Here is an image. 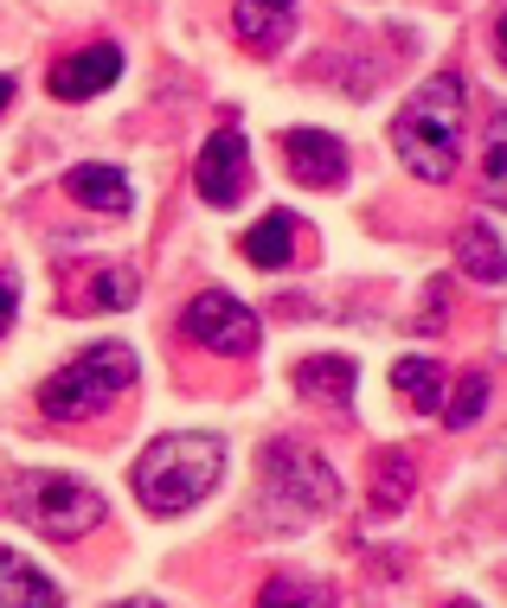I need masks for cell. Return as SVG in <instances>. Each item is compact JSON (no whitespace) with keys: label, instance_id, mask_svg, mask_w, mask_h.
I'll list each match as a JSON object with an SVG mask.
<instances>
[{"label":"cell","instance_id":"cell-1","mask_svg":"<svg viewBox=\"0 0 507 608\" xmlns=\"http://www.w3.org/2000/svg\"><path fill=\"white\" fill-rule=\"evenodd\" d=\"M462 116H469V91L457 71H437L405 96V109L392 116V147L417 180L444 187L462 160Z\"/></svg>","mask_w":507,"mask_h":608},{"label":"cell","instance_id":"cell-2","mask_svg":"<svg viewBox=\"0 0 507 608\" xmlns=\"http://www.w3.org/2000/svg\"><path fill=\"white\" fill-rule=\"evenodd\" d=\"M219 474H225V436L174 429V436H161V442L142 449V462H135V500L154 518H180L219 487Z\"/></svg>","mask_w":507,"mask_h":608},{"label":"cell","instance_id":"cell-3","mask_svg":"<svg viewBox=\"0 0 507 608\" xmlns=\"http://www.w3.org/2000/svg\"><path fill=\"white\" fill-rule=\"evenodd\" d=\"M341 506V480L328 468L321 449H308L303 436H276L263 449V493H257V518L270 532H303L315 513Z\"/></svg>","mask_w":507,"mask_h":608},{"label":"cell","instance_id":"cell-4","mask_svg":"<svg viewBox=\"0 0 507 608\" xmlns=\"http://www.w3.org/2000/svg\"><path fill=\"white\" fill-rule=\"evenodd\" d=\"M7 506L26 518L33 532H46L58 545H71V538H91L109 506H103V493L91 480H78V474H58V468H26L7 480Z\"/></svg>","mask_w":507,"mask_h":608},{"label":"cell","instance_id":"cell-5","mask_svg":"<svg viewBox=\"0 0 507 608\" xmlns=\"http://www.w3.org/2000/svg\"><path fill=\"white\" fill-rule=\"evenodd\" d=\"M135 372H142V366H135V346L103 339V346H91V353H78L58 378L39 384V410H46V417H64V422L103 417V410L135 384Z\"/></svg>","mask_w":507,"mask_h":608},{"label":"cell","instance_id":"cell-6","mask_svg":"<svg viewBox=\"0 0 507 608\" xmlns=\"http://www.w3.org/2000/svg\"><path fill=\"white\" fill-rule=\"evenodd\" d=\"M180 333H187L193 346H205V353H225V359H251L257 339H263L257 314L232 295V288H205V295H193V301L180 308Z\"/></svg>","mask_w":507,"mask_h":608},{"label":"cell","instance_id":"cell-7","mask_svg":"<svg viewBox=\"0 0 507 608\" xmlns=\"http://www.w3.org/2000/svg\"><path fill=\"white\" fill-rule=\"evenodd\" d=\"M193 187H200V199L219 205V212L251 192V147H245V129H238V122H225L219 135H205L200 160H193Z\"/></svg>","mask_w":507,"mask_h":608},{"label":"cell","instance_id":"cell-8","mask_svg":"<svg viewBox=\"0 0 507 608\" xmlns=\"http://www.w3.org/2000/svg\"><path fill=\"white\" fill-rule=\"evenodd\" d=\"M283 154H290V174L315 192L347 187V141L328 135V129H290L283 135Z\"/></svg>","mask_w":507,"mask_h":608},{"label":"cell","instance_id":"cell-9","mask_svg":"<svg viewBox=\"0 0 507 608\" xmlns=\"http://www.w3.org/2000/svg\"><path fill=\"white\" fill-rule=\"evenodd\" d=\"M116 78H122V46H116V39H97V46H84V51H71V58L51 64V96H58V103H84V96L109 91Z\"/></svg>","mask_w":507,"mask_h":608},{"label":"cell","instance_id":"cell-10","mask_svg":"<svg viewBox=\"0 0 507 608\" xmlns=\"http://www.w3.org/2000/svg\"><path fill=\"white\" fill-rule=\"evenodd\" d=\"M64 192H71L78 205H91V212H109V218L135 212V187H129V174L109 167V160H84V167H71V174H64Z\"/></svg>","mask_w":507,"mask_h":608},{"label":"cell","instance_id":"cell-11","mask_svg":"<svg viewBox=\"0 0 507 608\" xmlns=\"http://www.w3.org/2000/svg\"><path fill=\"white\" fill-rule=\"evenodd\" d=\"M232 26H238V39L251 51H276L296 33V0H238Z\"/></svg>","mask_w":507,"mask_h":608},{"label":"cell","instance_id":"cell-12","mask_svg":"<svg viewBox=\"0 0 507 608\" xmlns=\"http://www.w3.org/2000/svg\"><path fill=\"white\" fill-rule=\"evenodd\" d=\"M354 378L359 366L354 359H341V353H315L296 366V384H303V397L315 404H334V410H354Z\"/></svg>","mask_w":507,"mask_h":608},{"label":"cell","instance_id":"cell-13","mask_svg":"<svg viewBox=\"0 0 507 608\" xmlns=\"http://www.w3.org/2000/svg\"><path fill=\"white\" fill-rule=\"evenodd\" d=\"M251 270H290L296 263V212H263V225L245 231Z\"/></svg>","mask_w":507,"mask_h":608},{"label":"cell","instance_id":"cell-14","mask_svg":"<svg viewBox=\"0 0 507 608\" xmlns=\"http://www.w3.org/2000/svg\"><path fill=\"white\" fill-rule=\"evenodd\" d=\"M392 391L417 404V417H431V410H444V366L424 353H405V359H392Z\"/></svg>","mask_w":507,"mask_h":608},{"label":"cell","instance_id":"cell-15","mask_svg":"<svg viewBox=\"0 0 507 608\" xmlns=\"http://www.w3.org/2000/svg\"><path fill=\"white\" fill-rule=\"evenodd\" d=\"M0 603L7 608H51L58 603V583H51L46 570H33L20 551H0Z\"/></svg>","mask_w":507,"mask_h":608},{"label":"cell","instance_id":"cell-16","mask_svg":"<svg viewBox=\"0 0 507 608\" xmlns=\"http://www.w3.org/2000/svg\"><path fill=\"white\" fill-rule=\"evenodd\" d=\"M502 225L495 218H475L469 231L457 237V270L462 276H475V282H502Z\"/></svg>","mask_w":507,"mask_h":608},{"label":"cell","instance_id":"cell-17","mask_svg":"<svg viewBox=\"0 0 507 608\" xmlns=\"http://www.w3.org/2000/svg\"><path fill=\"white\" fill-rule=\"evenodd\" d=\"M411 487H417L411 455H405V449H386V455H379V487H373V513H379V518H399L411 506Z\"/></svg>","mask_w":507,"mask_h":608},{"label":"cell","instance_id":"cell-18","mask_svg":"<svg viewBox=\"0 0 507 608\" xmlns=\"http://www.w3.org/2000/svg\"><path fill=\"white\" fill-rule=\"evenodd\" d=\"M488 391H495V372H488V366H475V372L457 384V397H450L444 422H450V429H469V422H482V410H488Z\"/></svg>","mask_w":507,"mask_h":608},{"label":"cell","instance_id":"cell-19","mask_svg":"<svg viewBox=\"0 0 507 608\" xmlns=\"http://www.w3.org/2000/svg\"><path fill=\"white\" fill-rule=\"evenodd\" d=\"M135 301V270H97L91 276V308H129Z\"/></svg>","mask_w":507,"mask_h":608},{"label":"cell","instance_id":"cell-20","mask_svg":"<svg viewBox=\"0 0 507 608\" xmlns=\"http://www.w3.org/2000/svg\"><path fill=\"white\" fill-rule=\"evenodd\" d=\"M263 603H334L328 583H308V576H270L263 583Z\"/></svg>","mask_w":507,"mask_h":608},{"label":"cell","instance_id":"cell-21","mask_svg":"<svg viewBox=\"0 0 507 608\" xmlns=\"http://www.w3.org/2000/svg\"><path fill=\"white\" fill-rule=\"evenodd\" d=\"M502 187H507V147H502V116H495V129H488V154H482V192L502 199Z\"/></svg>","mask_w":507,"mask_h":608},{"label":"cell","instance_id":"cell-22","mask_svg":"<svg viewBox=\"0 0 507 608\" xmlns=\"http://www.w3.org/2000/svg\"><path fill=\"white\" fill-rule=\"evenodd\" d=\"M417 327H424V333L450 327V288H444V282H431V288H424V314H417Z\"/></svg>","mask_w":507,"mask_h":608},{"label":"cell","instance_id":"cell-23","mask_svg":"<svg viewBox=\"0 0 507 608\" xmlns=\"http://www.w3.org/2000/svg\"><path fill=\"white\" fill-rule=\"evenodd\" d=\"M13 314H20V282H13V270H0V339L13 327Z\"/></svg>","mask_w":507,"mask_h":608},{"label":"cell","instance_id":"cell-24","mask_svg":"<svg viewBox=\"0 0 507 608\" xmlns=\"http://www.w3.org/2000/svg\"><path fill=\"white\" fill-rule=\"evenodd\" d=\"M7 103H13V78H0V109H7Z\"/></svg>","mask_w":507,"mask_h":608}]
</instances>
